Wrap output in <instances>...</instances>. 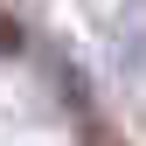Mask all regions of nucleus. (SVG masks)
<instances>
[{
	"instance_id": "obj_1",
	"label": "nucleus",
	"mask_w": 146,
	"mask_h": 146,
	"mask_svg": "<svg viewBox=\"0 0 146 146\" xmlns=\"http://www.w3.org/2000/svg\"><path fill=\"white\" fill-rule=\"evenodd\" d=\"M0 49H14V21H0Z\"/></svg>"
}]
</instances>
